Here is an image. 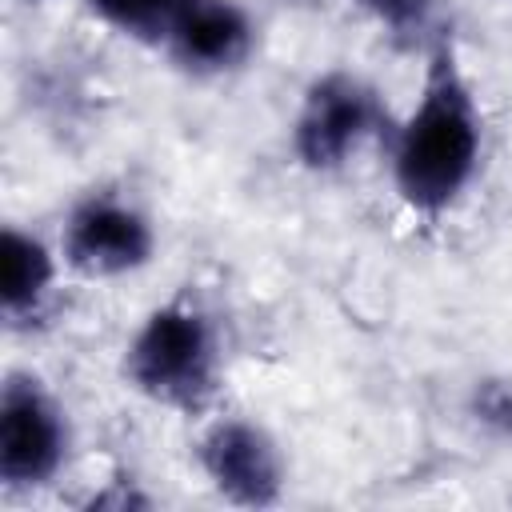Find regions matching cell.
<instances>
[{
    "label": "cell",
    "mask_w": 512,
    "mask_h": 512,
    "mask_svg": "<svg viewBox=\"0 0 512 512\" xmlns=\"http://www.w3.org/2000/svg\"><path fill=\"white\" fill-rule=\"evenodd\" d=\"M464 416L492 440H512V376H480L468 388Z\"/></svg>",
    "instance_id": "cell-11"
},
{
    "label": "cell",
    "mask_w": 512,
    "mask_h": 512,
    "mask_svg": "<svg viewBox=\"0 0 512 512\" xmlns=\"http://www.w3.org/2000/svg\"><path fill=\"white\" fill-rule=\"evenodd\" d=\"M76 4L104 32H112L136 48L160 52L168 32L176 28V20L188 12L192 0H76Z\"/></svg>",
    "instance_id": "cell-9"
},
{
    "label": "cell",
    "mask_w": 512,
    "mask_h": 512,
    "mask_svg": "<svg viewBox=\"0 0 512 512\" xmlns=\"http://www.w3.org/2000/svg\"><path fill=\"white\" fill-rule=\"evenodd\" d=\"M56 248L72 280L116 284L152 268L160 228L152 208L124 184H92L64 208Z\"/></svg>",
    "instance_id": "cell-5"
},
{
    "label": "cell",
    "mask_w": 512,
    "mask_h": 512,
    "mask_svg": "<svg viewBox=\"0 0 512 512\" xmlns=\"http://www.w3.org/2000/svg\"><path fill=\"white\" fill-rule=\"evenodd\" d=\"M356 16H364L380 36H388L396 48L424 52L432 36L448 28L444 0H348Z\"/></svg>",
    "instance_id": "cell-10"
},
{
    "label": "cell",
    "mask_w": 512,
    "mask_h": 512,
    "mask_svg": "<svg viewBox=\"0 0 512 512\" xmlns=\"http://www.w3.org/2000/svg\"><path fill=\"white\" fill-rule=\"evenodd\" d=\"M192 468L204 488L232 508H276L288 496V452L252 412L216 408L196 424Z\"/></svg>",
    "instance_id": "cell-6"
},
{
    "label": "cell",
    "mask_w": 512,
    "mask_h": 512,
    "mask_svg": "<svg viewBox=\"0 0 512 512\" xmlns=\"http://www.w3.org/2000/svg\"><path fill=\"white\" fill-rule=\"evenodd\" d=\"M12 4H20V8H44V4H56V0H12Z\"/></svg>",
    "instance_id": "cell-12"
},
{
    "label": "cell",
    "mask_w": 512,
    "mask_h": 512,
    "mask_svg": "<svg viewBox=\"0 0 512 512\" xmlns=\"http://www.w3.org/2000/svg\"><path fill=\"white\" fill-rule=\"evenodd\" d=\"M260 52V20L244 0H192L168 32L164 64L196 84L240 76Z\"/></svg>",
    "instance_id": "cell-7"
},
{
    "label": "cell",
    "mask_w": 512,
    "mask_h": 512,
    "mask_svg": "<svg viewBox=\"0 0 512 512\" xmlns=\"http://www.w3.org/2000/svg\"><path fill=\"white\" fill-rule=\"evenodd\" d=\"M76 456V424L60 392L28 364L0 380V488L8 500L56 488Z\"/></svg>",
    "instance_id": "cell-4"
},
{
    "label": "cell",
    "mask_w": 512,
    "mask_h": 512,
    "mask_svg": "<svg viewBox=\"0 0 512 512\" xmlns=\"http://www.w3.org/2000/svg\"><path fill=\"white\" fill-rule=\"evenodd\" d=\"M380 152L388 188L412 220L440 224L472 196L488 156V112L452 24L420 52V80Z\"/></svg>",
    "instance_id": "cell-1"
},
{
    "label": "cell",
    "mask_w": 512,
    "mask_h": 512,
    "mask_svg": "<svg viewBox=\"0 0 512 512\" xmlns=\"http://www.w3.org/2000/svg\"><path fill=\"white\" fill-rule=\"evenodd\" d=\"M116 376L136 400L192 424L224 408L228 336L216 304L196 284L172 288L124 336Z\"/></svg>",
    "instance_id": "cell-2"
},
{
    "label": "cell",
    "mask_w": 512,
    "mask_h": 512,
    "mask_svg": "<svg viewBox=\"0 0 512 512\" xmlns=\"http://www.w3.org/2000/svg\"><path fill=\"white\" fill-rule=\"evenodd\" d=\"M396 108L388 92L352 64L312 72L288 116V156L308 176H340L364 152L384 148Z\"/></svg>",
    "instance_id": "cell-3"
},
{
    "label": "cell",
    "mask_w": 512,
    "mask_h": 512,
    "mask_svg": "<svg viewBox=\"0 0 512 512\" xmlns=\"http://www.w3.org/2000/svg\"><path fill=\"white\" fill-rule=\"evenodd\" d=\"M64 280L68 268L56 236L8 220L0 232V316L8 336H40L56 320Z\"/></svg>",
    "instance_id": "cell-8"
}]
</instances>
